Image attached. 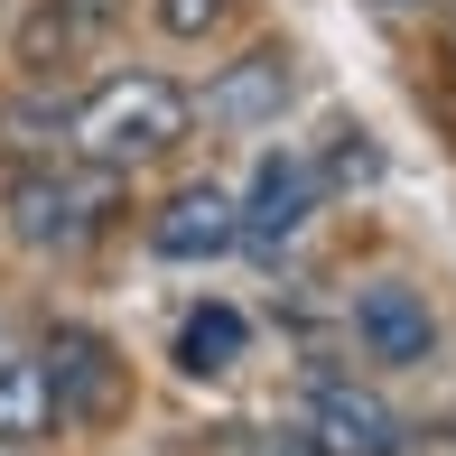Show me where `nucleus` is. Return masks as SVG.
<instances>
[{"mask_svg": "<svg viewBox=\"0 0 456 456\" xmlns=\"http://www.w3.org/2000/svg\"><path fill=\"white\" fill-rule=\"evenodd\" d=\"M280 102H289V56L252 47L242 66H224L215 85H205V121H215V131H261V121H280Z\"/></svg>", "mask_w": 456, "mask_h": 456, "instance_id": "6e6552de", "label": "nucleus"}, {"mask_svg": "<svg viewBox=\"0 0 456 456\" xmlns=\"http://www.w3.org/2000/svg\"><path fill=\"white\" fill-rule=\"evenodd\" d=\"M56 428V391L37 354H0V447H37Z\"/></svg>", "mask_w": 456, "mask_h": 456, "instance_id": "1a4fd4ad", "label": "nucleus"}, {"mask_svg": "<svg viewBox=\"0 0 456 456\" xmlns=\"http://www.w3.org/2000/svg\"><path fill=\"white\" fill-rule=\"evenodd\" d=\"M37 363H47V391H56V419H121V401H131V363L112 354V345L94 336V326H47V345H37Z\"/></svg>", "mask_w": 456, "mask_h": 456, "instance_id": "7ed1b4c3", "label": "nucleus"}, {"mask_svg": "<svg viewBox=\"0 0 456 456\" xmlns=\"http://www.w3.org/2000/svg\"><path fill=\"white\" fill-rule=\"evenodd\" d=\"M354 336L372 363H428V345H438V317H428V298L410 280H372L354 298Z\"/></svg>", "mask_w": 456, "mask_h": 456, "instance_id": "423d86ee", "label": "nucleus"}, {"mask_svg": "<svg viewBox=\"0 0 456 456\" xmlns=\"http://www.w3.org/2000/svg\"><path fill=\"white\" fill-rule=\"evenodd\" d=\"M224 10H233V0H159V28L168 37H205V28H224Z\"/></svg>", "mask_w": 456, "mask_h": 456, "instance_id": "f8f14e48", "label": "nucleus"}, {"mask_svg": "<svg viewBox=\"0 0 456 456\" xmlns=\"http://www.w3.org/2000/svg\"><path fill=\"white\" fill-rule=\"evenodd\" d=\"M150 242H159V261H224L242 242V215H233L224 186H177V196L159 205Z\"/></svg>", "mask_w": 456, "mask_h": 456, "instance_id": "0eeeda50", "label": "nucleus"}, {"mask_svg": "<svg viewBox=\"0 0 456 456\" xmlns=\"http://www.w3.org/2000/svg\"><path fill=\"white\" fill-rule=\"evenodd\" d=\"M317 205H326V177L307 168L298 150H280V159H261L252 196H242L233 215H242V242L280 252V242H298V233H307V215H317Z\"/></svg>", "mask_w": 456, "mask_h": 456, "instance_id": "39448f33", "label": "nucleus"}, {"mask_svg": "<svg viewBox=\"0 0 456 456\" xmlns=\"http://www.w3.org/2000/svg\"><path fill=\"white\" fill-rule=\"evenodd\" d=\"M186 121H196V102H186L168 75H112V85H94L85 102H75L66 140L94 159V168H140V159L177 150Z\"/></svg>", "mask_w": 456, "mask_h": 456, "instance_id": "f257e3e1", "label": "nucleus"}, {"mask_svg": "<svg viewBox=\"0 0 456 456\" xmlns=\"http://www.w3.org/2000/svg\"><path fill=\"white\" fill-rule=\"evenodd\" d=\"M0 205H10V233L28 242V252H75V242L102 233V186L66 177L47 159V168H19L10 186H0Z\"/></svg>", "mask_w": 456, "mask_h": 456, "instance_id": "f03ea898", "label": "nucleus"}, {"mask_svg": "<svg viewBox=\"0 0 456 456\" xmlns=\"http://www.w3.org/2000/svg\"><path fill=\"white\" fill-rule=\"evenodd\" d=\"M242 456H317L307 438H242Z\"/></svg>", "mask_w": 456, "mask_h": 456, "instance_id": "4468645a", "label": "nucleus"}, {"mask_svg": "<svg viewBox=\"0 0 456 456\" xmlns=\"http://www.w3.org/2000/svg\"><path fill=\"white\" fill-rule=\"evenodd\" d=\"M242 345H252V326H242V307H186V326H177V363L186 372H233L242 363Z\"/></svg>", "mask_w": 456, "mask_h": 456, "instance_id": "9d476101", "label": "nucleus"}, {"mask_svg": "<svg viewBox=\"0 0 456 456\" xmlns=\"http://www.w3.org/2000/svg\"><path fill=\"white\" fill-rule=\"evenodd\" d=\"M66 102H0V150L10 159H56L66 150Z\"/></svg>", "mask_w": 456, "mask_h": 456, "instance_id": "9b49d317", "label": "nucleus"}, {"mask_svg": "<svg viewBox=\"0 0 456 456\" xmlns=\"http://www.w3.org/2000/svg\"><path fill=\"white\" fill-rule=\"evenodd\" d=\"M307 447L317 456H401V419L363 382H317L307 391Z\"/></svg>", "mask_w": 456, "mask_h": 456, "instance_id": "20e7f679", "label": "nucleus"}, {"mask_svg": "<svg viewBox=\"0 0 456 456\" xmlns=\"http://www.w3.org/2000/svg\"><path fill=\"white\" fill-rule=\"evenodd\" d=\"M56 10H66V19H75V28H102V19H112V10H121V0H56Z\"/></svg>", "mask_w": 456, "mask_h": 456, "instance_id": "ddd939ff", "label": "nucleus"}]
</instances>
